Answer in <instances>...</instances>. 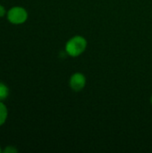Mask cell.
Wrapping results in <instances>:
<instances>
[{"instance_id":"obj_1","label":"cell","mask_w":152,"mask_h":153,"mask_svg":"<svg viewBox=\"0 0 152 153\" xmlns=\"http://www.w3.org/2000/svg\"><path fill=\"white\" fill-rule=\"evenodd\" d=\"M87 48V40L82 36H74L65 44L66 53L73 57L82 55Z\"/></svg>"},{"instance_id":"obj_2","label":"cell","mask_w":152,"mask_h":153,"mask_svg":"<svg viewBox=\"0 0 152 153\" xmlns=\"http://www.w3.org/2000/svg\"><path fill=\"white\" fill-rule=\"evenodd\" d=\"M7 18L10 22L13 24L23 23L28 18V13L22 7L15 6L11 8L7 13Z\"/></svg>"},{"instance_id":"obj_3","label":"cell","mask_w":152,"mask_h":153,"mask_svg":"<svg viewBox=\"0 0 152 153\" xmlns=\"http://www.w3.org/2000/svg\"><path fill=\"white\" fill-rule=\"evenodd\" d=\"M69 84L73 91H81L86 85V77L81 73H75L71 76Z\"/></svg>"},{"instance_id":"obj_4","label":"cell","mask_w":152,"mask_h":153,"mask_svg":"<svg viewBox=\"0 0 152 153\" xmlns=\"http://www.w3.org/2000/svg\"><path fill=\"white\" fill-rule=\"evenodd\" d=\"M7 118V108L4 103L0 102V126L5 122Z\"/></svg>"},{"instance_id":"obj_5","label":"cell","mask_w":152,"mask_h":153,"mask_svg":"<svg viewBox=\"0 0 152 153\" xmlns=\"http://www.w3.org/2000/svg\"><path fill=\"white\" fill-rule=\"evenodd\" d=\"M9 94V89L6 85L0 82V100H5Z\"/></svg>"},{"instance_id":"obj_6","label":"cell","mask_w":152,"mask_h":153,"mask_svg":"<svg viewBox=\"0 0 152 153\" xmlns=\"http://www.w3.org/2000/svg\"><path fill=\"white\" fill-rule=\"evenodd\" d=\"M4 152L5 153H12V152H17V150L12 146H7L4 150Z\"/></svg>"},{"instance_id":"obj_7","label":"cell","mask_w":152,"mask_h":153,"mask_svg":"<svg viewBox=\"0 0 152 153\" xmlns=\"http://www.w3.org/2000/svg\"><path fill=\"white\" fill-rule=\"evenodd\" d=\"M5 13V10H4V7L3 5L0 4V17H3Z\"/></svg>"},{"instance_id":"obj_8","label":"cell","mask_w":152,"mask_h":153,"mask_svg":"<svg viewBox=\"0 0 152 153\" xmlns=\"http://www.w3.org/2000/svg\"><path fill=\"white\" fill-rule=\"evenodd\" d=\"M1 152H2V151H1V148H0V153H1Z\"/></svg>"},{"instance_id":"obj_9","label":"cell","mask_w":152,"mask_h":153,"mask_svg":"<svg viewBox=\"0 0 152 153\" xmlns=\"http://www.w3.org/2000/svg\"><path fill=\"white\" fill-rule=\"evenodd\" d=\"M151 104H152V96H151Z\"/></svg>"}]
</instances>
